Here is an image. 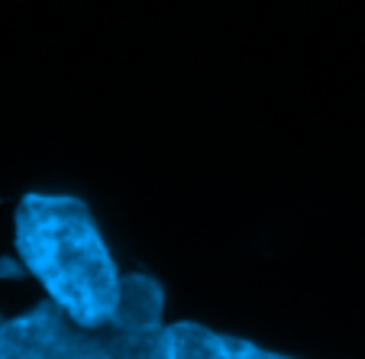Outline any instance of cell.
Wrapping results in <instances>:
<instances>
[{
    "label": "cell",
    "instance_id": "obj_1",
    "mask_svg": "<svg viewBox=\"0 0 365 359\" xmlns=\"http://www.w3.org/2000/svg\"><path fill=\"white\" fill-rule=\"evenodd\" d=\"M16 256L81 327L110 324L120 269L91 208L75 194H26L16 211Z\"/></svg>",
    "mask_w": 365,
    "mask_h": 359
},
{
    "label": "cell",
    "instance_id": "obj_2",
    "mask_svg": "<svg viewBox=\"0 0 365 359\" xmlns=\"http://www.w3.org/2000/svg\"><path fill=\"white\" fill-rule=\"evenodd\" d=\"M0 359H110V346L103 327H81L48 298L23 318L4 320Z\"/></svg>",
    "mask_w": 365,
    "mask_h": 359
},
{
    "label": "cell",
    "instance_id": "obj_3",
    "mask_svg": "<svg viewBox=\"0 0 365 359\" xmlns=\"http://www.w3.org/2000/svg\"><path fill=\"white\" fill-rule=\"evenodd\" d=\"M282 353L265 350L242 337H227L194 320L162 327L159 359H278Z\"/></svg>",
    "mask_w": 365,
    "mask_h": 359
},
{
    "label": "cell",
    "instance_id": "obj_4",
    "mask_svg": "<svg viewBox=\"0 0 365 359\" xmlns=\"http://www.w3.org/2000/svg\"><path fill=\"white\" fill-rule=\"evenodd\" d=\"M162 308H165V295H162V285L155 278L143 275V272L120 275V295H117L110 327L126 330V333L159 330Z\"/></svg>",
    "mask_w": 365,
    "mask_h": 359
},
{
    "label": "cell",
    "instance_id": "obj_5",
    "mask_svg": "<svg viewBox=\"0 0 365 359\" xmlns=\"http://www.w3.org/2000/svg\"><path fill=\"white\" fill-rule=\"evenodd\" d=\"M0 327H4V318H0Z\"/></svg>",
    "mask_w": 365,
    "mask_h": 359
}]
</instances>
